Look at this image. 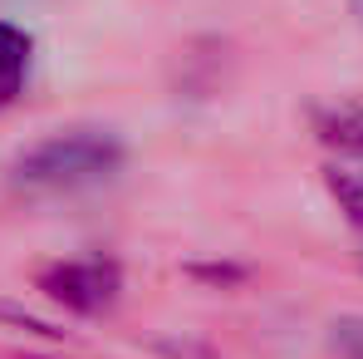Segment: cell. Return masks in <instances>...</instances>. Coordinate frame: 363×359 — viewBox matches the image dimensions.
I'll return each mask as SVG.
<instances>
[{
  "label": "cell",
  "instance_id": "6",
  "mask_svg": "<svg viewBox=\"0 0 363 359\" xmlns=\"http://www.w3.org/2000/svg\"><path fill=\"white\" fill-rule=\"evenodd\" d=\"M191 276H211V281H241V271H236V266H211V271H206V266H191Z\"/></svg>",
  "mask_w": 363,
  "mask_h": 359
},
{
  "label": "cell",
  "instance_id": "4",
  "mask_svg": "<svg viewBox=\"0 0 363 359\" xmlns=\"http://www.w3.org/2000/svg\"><path fill=\"white\" fill-rule=\"evenodd\" d=\"M314 133H319V143H329L334 153L363 158V109H354V104L314 109Z\"/></svg>",
  "mask_w": 363,
  "mask_h": 359
},
{
  "label": "cell",
  "instance_id": "2",
  "mask_svg": "<svg viewBox=\"0 0 363 359\" xmlns=\"http://www.w3.org/2000/svg\"><path fill=\"white\" fill-rule=\"evenodd\" d=\"M35 286L74 315H104L123 300V266L113 256H74L45 266Z\"/></svg>",
  "mask_w": 363,
  "mask_h": 359
},
{
  "label": "cell",
  "instance_id": "5",
  "mask_svg": "<svg viewBox=\"0 0 363 359\" xmlns=\"http://www.w3.org/2000/svg\"><path fill=\"white\" fill-rule=\"evenodd\" d=\"M324 187L339 202V212L349 217V227L363 232V173H354V168H324Z\"/></svg>",
  "mask_w": 363,
  "mask_h": 359
},
{
  "label": "cell",
  "instance_id": "1",
  "mask_svg": "<svg viewBox=\"0 0 363 359\" xmlns=\"http://www.w3.org/2000/svg\"><path fill=\"white\" fill-rule=\"evenodd\" d=\"M123 143L118 133L104 128H74V133H55L35 148H25L15 158V182L30 192H79L94 182H108L123 168Z\"/></svg>",
  "mask_w": 363,
  "mask_h": 359
},
{
  "label": "cell",
  "instance_id": "3",
  "mask_svg": "<svg viewBox=\"0 0 363 359\" xmlns=\"http://www.w3.org/2000/svg\"><path fill=\"white\" fill-rule=\"evenodd\" d=\"M30 55H35V40H30L20 25L0 20V109L20 99L25 74H30Z\"/></svg>",
  "mask_w": 363,
  "mask_h": 359
},
{
  "label": "cell",
  "instance_id": "7",
  "mask_svg": "<svg viewBox=\"0 0 363 359\" xmlns=\"http://www.w3.org/2000/svg\"><path fill=\"white\" fill-rule=\"evenodd\" d=\"M349 5H354V15H359V20H363V0H349Z\"/></svg>",
  "mask_w": 363,
  "mask_h": 359
}]
</instances>
